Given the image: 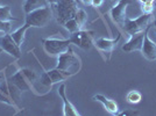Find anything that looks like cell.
<instances>
[{
	"mask_svg": "<svg viewBox=\"0 0 156 116\" xmlns=\"http://www.w3.org/2000/svg\"><path fill=\"white\" fill-rule=\"evenodd\" d=\"M58 70L63 72H66L69 74H75L80 67V60L79 58L75 55L71 48L58 56V64L56 66Z\"/></svg>",
	"mask_w": 156,
	"mask_h": 116,
	"instance_id": "2",
	"label": "cell"
},
{
	"mask_svg": "<svg viewBox=\"0 0 156 116\" xmlns=\"http://www.w3.org/2000/svg\"><path fill=\"white\" fill-rule=\"evenodd\" d=\"M30 28V26L29 25H27V23H25L22 27H20V28H18L16 30H14V32H11V36H12V39L15 41V43L18 45H21L22 44V42H23V39H25V34H26V32Z\"/></svg>",
	"mask_w": 156,
	"mask_h": 116,
	"instance_id": "18",
	"label": "cell"
},
{
	"mask_svg": "<svg viewBox=\"0 0 156 116\" xmlns=\"http://www.w3.org/2000/svg\"><path fill=\"white\" fill-rule=\"evenodd\" d=\"M129 4L130 0H119L117 5L111 9V15H112L113 20L117 23H119L120 26L124 25L125 20L127 18L126 16V9H127V7H128Z\"/></svg>",
	"mask_w": 156,
	"mask_h": 116,
	"instance_id": "11",
	"label": "cell"
},
{
	"mask_svg": "<svg viewBox=\"0 0 156 116\" xmlns=\"http://www.w3.org/2000/svg\"><path fill=\"white\" fill-rule=\"evenodd\" d=\"M63 26L65 27V29L68 30L69 32H78V30H80L82 28H80V26L77 23V21L75 20V18H72V19H70V20H68L66 22H65Z\"/></svg>",
	"mask_w": 156,
	"mask_h": 116,
	"instance_id": "22",
	"label": "cell"
},
{
	"mask_svg": "<svg viewBox=\"0 0 156 116\" xmlns=\"http://www.w3.org/2000/svg\"><path fill=\"white\" fill-rule=\"evenodd\" d=\"M52 16L51 7L46 6L35 9L30 13H27L26 15V23L30 27H36V28H42L48 25Z\"/></svg>",
	"mask_w": 156,
	"mask_h": 116,
	"instance_id": "3",
	"label": "cell"
},
{
	"mask_svg": "<svg viewBox=\"0 0 156 116\" xmlns=\"http://www.w3.org/2000/svg\"><path fill=\"white\" fill-rule=\"evenodd\" d=\"M141 11L143 14H151V12L154 11V2L149 1V2L141 4Z\"/></svg>",
	"mask_w": 156,
	"mask_h": 116,
	"instance_id": "23",
	"label": "cell"
},
{
	"mask_svg": "<svg viewBox=\"0 0 156 116\" xmlns=\"http://www.w3.org/2000/svg\"><path fill=\"white\" fill-rule=\"evenodd\" d=\"M2 79H4V77H2L1 74H0V80H2Z\"/></svg>",
	"mask_w": 156,
	"mask_h": 116,
	"instance_id": "30",
	"label": "cell"
},
{
	"mask_svg": "<svg viewBox=\"0 0 156 116\" xmlns=\"http://www.w3.org/2000/svg\"><path fill=\"white\" fill-rule=\"evenodd\" d=\"M58 94L61 99L63 100V114L65 116H78L79 113H78L75 106L72 104L68 99H66V95H65V84H61L58 88Z\"/></svg>",
	"mask_w": 156,
	"mask_h": 116,
	"instance_id": "14",
	"label": "cell"
},
{
	"mask_svg": "<svg viewBox=\"0 0 156 116\" xmlns=\"http://www.w3.org/2000/svg\"><path fill=\"white\" fill-rule=\"evenodd\" d=\"M140 1V4H144V2H149L150 0H139Z\"/></svg>",
	"mask_w": 156,
	"mask_h": 116,
	"instance_id": "29",
	"label": "cell"
},
{
	"mask_svg": "<svg viewBox=\"0 0 156 116\" xmlns=\"http://www.w3.org/2000/svg\"><path fill=\"white\" fill-rule=\"evenodd\" d=\"M47 1H48V4H49V5H52V4H56L58 0H47Z\"/></svg>",
	"mask_w": 156,
	"mask_h": 116,
	"instance_id": "28",
	"label": "cell"
},
{
	"mask_svg": "<svg viewBox=\"0 0 156 116\" xmlns=\"http://www.w3.org/2000/svg\"><path fill=\"white\" fill-rule=\"evenodd\" d=\"M48 1L47 0H25L23 2V11L25 13H30L35 9H39V8H42V7L48 6Z\"/></svg>",
	"mask_w": 156,
	"mask_h": 116,
	"instance_id": "17",
	"label": "cell"
},
{
	"mask_svg": "<svg viewBox=\"0 0 156 116\" xmlns=\"http://www.w3.org/2000/svg\"><path fill=\"white\" fill-rule=\"evenodd\" d=\"M75 20L77 21V23L80 26V28L84 26L87 21V14L83 8H78L76 14H75Z\"/></svg>",
	"mask_w": 156,
	"mask_h": 116,
	"instance_id": "21",
	"label": "cell"
},
{
	"mask_svg": "<svg viewBox=\"0 0 156 116\" xmlns=\"http://www.w3.org/2000/svg\"><path fill=\"white\" fill-rule=\"evenodd\" d=\"M154 25H155V28H156V20H155V22H154Z\"/></svg>",
	"mask_w": 156,
	"mask_h": 116,
	"instance_id": "32",
	"label": "cell"
},
{
	"mask_svg": "<svg viewBox=\"0 0 156 116\" xmlns=\"http://www.w3.org/2000/svg\"><path fill=\"white\" fill-rule=\"evenodd\" d=\"M84 5H86V6H89V5H92V0H80Z\"/></svg>",
	"mask_w": 156,
	"mask_h": 116,
	"instance_id": "27",
	"label": "cell"
},
{
	"mask_svg": "<svg viewBox=\"0 0 156 116\" xmlns=\"http://www.w3.org/2000/svg\"><path fill=\"white\" fill-rule=\"evenodd\" d=\"M77 9V0H58L56 4L51 5L52 15L56 18V21L62 26L68 20L75 18Z\"/></svg>",
	"mask_w": 156,
	"mask_h": 116,
	"instance_id": "1",
	"label": "cell"
},
{
	"mask_svg": "<svg viewBox=\"0 0 156 116\" xmlns=\"http://www.w3.org/2000/svg\"><path fill=\"white\" fill-rule=\"evenodd\" d=\"M139 113L134 111V110H125L122 113H120V115H137Z\"/></svg>",
	"mask_w": 156,
	"mask_h": 116,
	"instance_id": "26",
	"label": "cell"
},
{
	"mask_svg": "<svg viewBox=\"0 0 156 116\" xmlns=\"http://www.w3.org/2000/svg\"><path fill=\"white\" fill-rule=\"evenodd\" d=\"M150 26L146 28L144 32V39H143V44L141 52L144 56V58H147L148 60H155L156 59V43L154 41H151L148 36V32H149Z\"/></svg>",
	"mask_w": 156,
	"mask_h": 116,
	"instance_id": "12",
	"label": "cell"
},
{
	"mask_svg": "<svg viewBox=\"0 0 156 116\" xmlns=\"http://www.w3.org/2000/svg\"><path fill=\"white\" fill-rule=\"evenodd\" d=\"M150 21V14H143L140 15L136 19H129V18H126L125 20L124 27L125 32H128L129 35H134V34H137V32H143L148 25H149Z\"/></svg>",
	"mask_w": 156,
	"mask_h": 116,
	"instance_id": "7",
	"label": "cell"
},
{
	"mask_svg": "<svg viewBox=\"0 0 156 116\" xmlns=\"http://www.w3.org/2000/svg\"><path fill=\"white\" fill-rule=\"evenodd\" d=\"M36 79L35 72L29 70V69H21L13 74L9 81L13 85H15L21 92H26L32 88V84Z\"/></svg>",
	"mask_w": 156,
	"mask_h": 116,
	"instance_id": "4",
	"label": "cell"
},
{
	"mask_svg": "<svg viewBox=\"0 0 156 116\" xmlns=\"http://www.w3.org/2000/svg\"><path fill=\"white\" fill-rule=\"evenodd\" d=\"M120 37H121L120 34L117 36V39H105V37H101V39H98L96 41V45H97V48H99L103 51L111 52L117 46L118 42L120 41Z\"/></svg>",
	"mask_w": 156,
	"mask_h": 116,
	"instance_id": "15",
	"label": "cell"
},
{
	"mask_svg": "<svg viewBox=\"0 0 156 116\" xmlns=\"http://www.w3.org/2000/svg\"><path fill=\"white\" fill-rule=\"evenodd\" d=\"M141 99H142V95H141V93H140L139 90H129V92L127 93V95H126L127 102L133 103V104L139 103L141 101Z\"/></svg>",
	"mask_w": 156,
	"mask_h": 116,
	"instance_id": "20",
	"label": "cell"
},
{
	"mask_svg": "<svg viewBox=\"0 0 156 116\" xmlns=\"http://www.w3.org/2000/svg\"><path fill=\"white\" fill-rule=\"evenodd\" d=\"M1 52H2V49H1V46H0V53H1Z\"/></svg>",
	"mask_w": 156,
	"mask_h": 116,
	"instance_id": "31",
	"label": "cell"
},
{
	"mask_svg": "<svg viewBox=\"0 0 156 116\" xmlns=\"http://www.w3.org/2000/svg\"><path fill=\"white\" fill-rule=\"evenodd\" d=\"M155 30H156V29H155Z\"/></svg>",
	"mask_w": 156,
	"mask_h": 116,
	"instance_id": "36",
	"label": "cell"
},
{
	"mask_svg": "<svg viewBox=\"0 0 156 116\" xmlns=\"http://www.w3.org/2000/svg\"><path fill=\"white\" fill-rule=\"evenodd\" d=\"M12 30V23L8 21H1L0 20V32L4 34H9Z\"/></svg>",
	"mask_w": 156,
	"mask_h": 116,
	"instance_id": "24",
	"label": "cell"
},
{
	"mask_svg": "<svg viewBox=\"0 0 156 116\" xmlns=\"http://www.w3.org/2000/svg\"><path fill=\"white\" fill-rule=\"evenodd\" d=\"M43 48L48 55L50 56H57L65 52L71 44L70 39H42Z\"/></svg>",
	"mask_w": 156,
	"mask_h": 116,
	"instance_id": "6",
	"label": "cell"
},
{
	"mask_svg": "<svg viewBox=\"0 0 156 116\" xmlns=\"http://www.w3.org/2000/svg\"><path fill=\"white\" fill-rule=\"evenodd\" d=\"M144 32H146V29L141 32L130 35V39H128V42H126L122 45V50L125 52H133L141 50L143 44V39H144Z\"/></svg>",
	"mask_w": 156,
	"mask_h": 116,
	"instance_id": "13",
	"label": "cell"
},
{
	"mask_svg": "<svg viewBox=\"0 0 156 116\" xmlns=\"http://www.w3.org/2000/svg\"><path fill=\"white\" fill-rule=\"evenodd\" d=\"M71 44L77 45L78 48L83 50H89L92 45V32L87 30H78L76 32H72L70 36Z\"/></svg>",
	"mask_w": 156,
	"mask_h": 116,
	"instance_id": "9",
	"label": "cell"
},
{
	"mask_svg": "<svg viewBox=\"0 0 156 116\" xmlns=\"http://www.w3.org/2000/svg\"><path fill=\"white\" fill-rule=\"evenodd\" d=\"M93 99L101 103V104L104 106L105 109L107 110L110 114H112V115H117L118 114V104L114 102L113 100L107 99V97H104V95H101V94H97V95H94Z\"/></svg>",
	"mask_w": 156,
	"mask_h": 116,
	"instance_id": "16",
	"label": "cell"
},
{
	"mask_svg": "<svg viewBox=\"0 0 156 116\" xmlns=\"http://www.w3.org/2000/svg\"><path fill=\"white\" fill-rule=\"evenodd\" d=\"M150 1H153V2H155V0H150Z\"/></svg>",
	"mask_w": 156,
	"mask_h": 116,
	"instance_id": "33",
	"label": "cell"
},
{
	"mask_svg": "<svg viewBox=\"0 0 156 116\" xmlns=\"http://www.w3.org/2000/svg\"><path fill=\"white\" fill-rule=\"evenodd\" d=\"M70 76L71 74L61 71V70H58L56 67L54 70H50V71H47L44 73H42V76H41V84L47 86V87H51L54 84L63 81L66 78L70 77Z\"/></svg>",
	"mask_w": 156,
	"mask_h": 116,
	"instance_id": "8",
	"label": "cell"
},
{
	"mask_svg": "<svg viewBox=\"0 0 156 116\" xmlns=\"http://www.w3.org/2000/svg\"><path fill=\"white\" fill-rule=\"evenodd\" d=\"M0 46L2 49V51L7 52L9 56L14 58L21 57V50H20V45L15 43V41L12 39L11 32L9 34H5L4 36L0 37Z\"/></svg>",
	"mask_w": 156,
	"mask_h": 116,
	"instance_id": "10",
	"label": "cell"
},
{
	"mask_svg": "<svg viewBox=\"0 0 156 116\" xmlns=\"http://www.w3.org/2000/svg\"><path fill=\"white\" fill-rule=\"evenodd\" d=\"M155 2H156V0H155Z\"/></svg>",
	"mask_w": 156,
	"mask_h": 116,
	"instance_id": "34",
	"label": "cell"
},
{
	"mask_svg": "<svg viewBox=\"0 0 156 116\" xmlns=\"http://www.w3.org/2000/svg\"><path fill=\"white\" fill-rule=\"evenodd\" d=\"M104 4V0H92V6L93 7H100Z\"/></svg>",
	"mask_w": 156,
	"mask_h": 116,
	"instance_id": "25",
	"label": "cell"
},
{
	"mask_svg": "<svg viewBox=\"0 0 156 116\" xmlns=\"http://www.w3.org/2000/svg\"><path fill=\"white\" fill-rule=\"evenodd\" d=\"M0 6H1V5H0Z\"/></svg>",
	"mask_w": 156,
	"mask_h": 116,
	"instance_id": "35",
	"label": "cell"
},
{
	"mask_svg": "<svg viewBox=\"0 0 156 116\" xmlns=\"http://www.w3.org/2000/svg\"><path fill=\"white\" fill-rule=\"evenodd\" d=\"M0 20L1 21H16L12 13H11V7L9 6H0Z\"/></svg>",
	"mask_w": 156,
	"mask_h": 116,
	"instance_id": "19",
	"label": "cell"
},
{
	"mask_svg": "<svg viewBox=\"0 0 156 116\" xmlns=\"http://www.w3.org/2000/svg\"><path fill=\"white\" fill-rule=\"evenodd\" d=\"M21 90L12 83L0 84V102L9 106H18Z\"/></svg>",
	"mask_w": 156,
	"mask_h": 116,
	"instance_id": "5",
	"label": "cell"
}]
</instances>
